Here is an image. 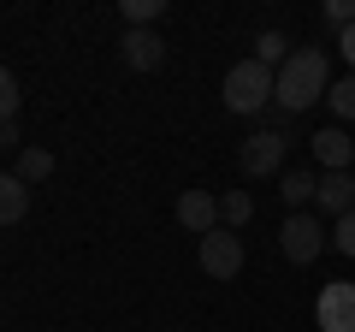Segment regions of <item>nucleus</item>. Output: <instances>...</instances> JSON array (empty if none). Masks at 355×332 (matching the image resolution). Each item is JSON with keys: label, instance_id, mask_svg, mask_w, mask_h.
<instances>
[{"label": "nucleus", "instance_id": "7ed1b4c3", "mask_svg": "<svg viewBox=\"0 0 355 332\" xmlns=\"http://www.w3.org/2000/svg\"><path fill=\"white\" fill-rule=\"evenodd\" d=\"M196 261H202L207 279H237L243 273V238L231 226L207 231V238H196Z\"/></svg>", "mask_w": 355, "mask_h": 332}, {"label": "nucleus", "instance_id": "4468645a", "mask_svg": "<svg viewBox=\"0 0 355 332\" xmlns=\"http://www.w3.org/2000/svg\"><path fill=\"white\" fill-rule=\"evenodd\" d=\"M326 107L338 113V125H349V119H355V72H349V77H338V83L326 90Z\"/></svg>", "mask_w": 355, "mask_h": 332}, {"label": "nucleus", "instance_id": "dca6fc26", "mask_svg": "<svg viewBox=\"0 0 355 332\" xmlns=\"http://www.w3.org/2000/svg\"><path fill=\"white\" fill-rule=\"evenodd\" d=\"M6 119H18V77H12V65H0V125Z\"/></svg>", "mask_w": 355, "mask_h": 332}, {"label": "nucleus", "instance_id": "0eeeda50", "mask_svg": "<svg viewBox=\"0 0 355 332\" xmlns=\"http://www.w3.org/2000/svg\"><path fill=\"white\" fill-rule=\"evenodd\" d=\"M178 226L196 231V238L219 231V196L214 190H184V196H178Z\"/></svg>", "mask_w": 355, "mask_h": 332}, {"label": "nucleus", "instance_id": "39448f33", "mask_svg": "<svg viewBox=\"0 0 355 332\" xmlns=\"http://www.w3.org/2000/svg\"><path fill=\"white\" fill-rule=\"evenodd\" d=\"M314 320H320V332H355V285L331 279L314 303Z\"/></svg>", "mask_w": 355, "mask_h": 332}, {"label": "nucleus", "instance_id": "ddd939ff", "mask_svg": "<svg viewBox=\"0 0 355 332\" xmlns=\"http://www.w3.org/2000/svg\"><path fill=\"white\" fill-rule=\"evenodd\" d=\"M249 219H254V196L249 190H225L219 196V226L237 231V226H249Z\"/></svg>", "mask_w": 355, "mask_h": 332}, {"label": "nucleus", "instance_id": "6e6552de", "mask_svg": "<svg viewBox=\"0 0 355 332\" xmlns=\"http://www.w3.org/2000/svg\"><path fill=\"white\" fill-rule=\"evenodd\" d=\"M119 53H125L130 72H160L166 65V42L154 36V30H125V36H119Z\"/></svg>", "mask_w": 355, "mask_h": 332}, {"label": "nucleus", "instance_id": "f3484780", "mask_svg": "<svg viewBox=\"0 0 355 332\" xmlns=\"http://www.w3.org/2000/svg\"><path fill=\"white\" fill-rule=\"evenodd\" d=\"M254 60H261V65H284V60H291V53H284V36H279V30H266V36H261Z\"/></svg>", "mask_w": 355, "mask_h": 332}, {"label": "nucleus", "instance_id": "f257e3e1", "mask_svg": "<svg viewBox=\"0 0 355 332\" xmlns=\"http://www.w3.org/2000/svg\"><path fill=\"white\" fill-rule=\"evenodd\" d=\"M326 90H331L326 48H296L291 60L279 65V90H272V101H279L284 113H308L314 101H326Z\"/></svg>", "mask_w": 355, "mask_h": 332}, {"label": "nucleus", "instance_id": "f8f14e48", "mask_svg": "<svg viewBox=\"0 0 355 332\" xmlns=\"http://www.w3.org/2000/svg\"><path fill=\"white\" fill-rule=\"evenodd\" d=\"M279 196H284V208H291V214H302L308 202H320V184L308 179V172H279Z\"/></svg>", "mask_w": 355, "mask_h": 332}, {"label": "nucleus", "instance_id": "f03ea898", "mask_svg": "<svg viewBox=\"0 0 355 332\" xmlns=\"http://www.w3.org/2000/svg\"><path fill=\"white\" fill-rule=\"evenodd\" d=\"M272 90H279V72L261 60H243L225 72V107L231 113H261L266 101H272Z\"/></svg>", "mask_w": 355, "mask_h": 332}, {"label": "nucleus", "instance_id": "a211bd4d", "mask_svg": "<svg viewBox=\"0 0 355 332\" xmlns=\"http://www.w3.org/2000/svg\"><path fill=\"white\" fill-rule=\"evenodd\" d=\"M331 243H338L343 256H355V214H343V219H338V231H331Z\"/></svg>", "mask_w": 355, "mask_h": 332}, {"label": "nucleus", "instance_id": "20e7f679", "mask_svg": "<svg viewBox=\"0 0 355 332\" xmlns=\"http://www.w3.org/2000/svg\"><path fill=\"white\" fill-rule=\"evenodd\" d=\"M326 243H331V238H326V226H320L314 214H291V219L279 226V249H284V261H296V267H308Z\"/></svg>", "mask_w": 355, "mask_h": 332}, {"label": "nucleus", "instance_id": "aec40b11", "mask_svg": "<svg viewBox=\"0 0 355 332\" xmlns=\"http://www.w3.org/2000/svg\"><path fill=\"white\" fill-rule=\"evenodd\" d=\"M18 142V119H6V125H0V149H12Z\"/></svg>", "mask_w": 355, "mask_h": 332}, {"label": "nucleus", "instance_id": "2eb2a0df", "mask_svg": "<svg viewBox=\"0 0 355 332\" xmlns=\"http://www.w3.org/2000/svg\"><path fill=\"white\" fill-rule=\"evenodd\" d=\"M12 172H18L24 184H42V179L53 172V154H48V149H24V154H18V166H12Z\"/></svg>", "mask_w": 355, "mask_h": 332}, {"label": "nucleus", "instance_id": "9d476101", "mask_svg": "<svg viewBox=\"0 0 355 332\" xmlns=\"http://www.w3.org/2000/svg\"><path fill=\"white\" fill-rule=\"evenodd\" d=\"M320 208H326V214H355V172H326V179H320Z\"/></svg>", "mask_w": 355, "mask_h": 332}, {"label": "nucleus", "instance_id": "1a4fd4ad", "mask_svg": "<svg viewBox=\"0 0 355 332\" xmlns=\"http://www.w3.org/2000/svg\"><path fill=\"white\" fill-rule=\"evenodd\" d=\"M314 160L326 166V172H349V166H355V137L343 125L320 131V137H314Z\"/></svg>", "mask_w": 355, "mask_h": 332}, {"label": "nucleus", "instance_id": "9b49d317", "mask_svg": "<svg viewBox=\"0 0 355 332\" xmlns=\"http://www.w3.org/2000/svg\"><path fill=\"white\" fill-rule=\"evenodd\" d=\"M30 214V184L18 172H0V226H18Z\"/></svg>", "mask_w": 355, "mask_h": 332}, {"label": "nucleus", "instance_id": "423d86ee", "mask_svg": "<svg viewBox=\"0 0 355 332\" xmlns=\"http://www.w3.org/2000/svg\"><path fill=\"white\" fill-rule=\"evenodd\" d=\"M284 149H291V142H284L279 131H254V137L237 149V160H243V172H249V179H272V172L284 166Z\"/></svg>", "mask_w": 355, "mask_h": 332}, {"label": "nucleus", "instance_id": "6ab92c4d", "mask_svg": "<svg viewBox=\"0 0 355 332\" xmlns=\"http://www.w3.org/2000/svg\"><path fill=\"white\" fill-rule=\"evenodd\" d=\"M338 48H343V65H355V24L343 30V42H338Z\"/></svg>", "mask_w": 355, "mask_h": 332}]
</instances>
